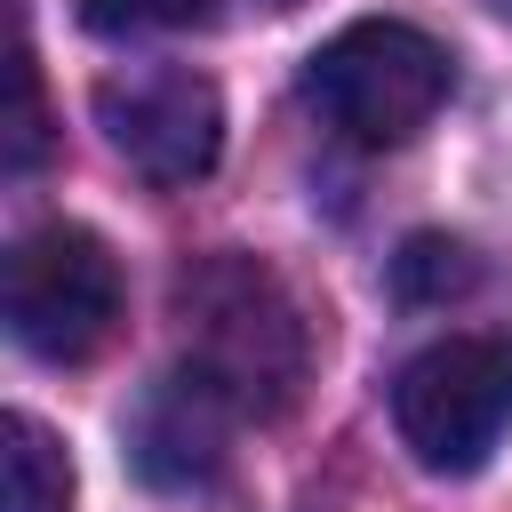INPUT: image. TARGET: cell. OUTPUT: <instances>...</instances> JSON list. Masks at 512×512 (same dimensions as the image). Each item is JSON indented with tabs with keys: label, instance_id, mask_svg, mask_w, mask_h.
I'll list each match as a JSON object with an SVG mask.
<instances>
[{
	"label": "cell",
	"instance_id": "6da1fadb",
	"mask_svg": "<svg viewBox=\"0 0 512 512\" xmlns=\"http://www.w3.org/2000/svg\"><path fill=\"white\" fill-rule=\"evenodd\" d=\"M176 320L192 336V368L224 384L240 416H288L312 376V336L288 288L256 256H200L176 280Z\"/></svg>",
	"mask_w": 512,
	"mask_h": 512
},
{
	"label": "cell",
	"instance_id": "7a4b0ae2",
	"mask_svg": "<svg viewBox=\"0 0 512 512\" xmlns=\"http://www.w3.org/2000/svg\"><path fill=\"white\" fill-rule=\"evenodd\" d=\"M448 88H456L448 48L400 16H360L336 40H320L304 64V96L352 144H408L448 104Z\"/></svg>",
	"mask_w": 512,
	"mask_h": 512
},
{
	"label": "cell",
	"instance_id": "3957f363",
	"mask_svg": "<svg viewBox=\"0 0 512 512\" xmlns=\"http://www.w3.org/2000/svg\"><path fill=\"white\" fill-rule=\"evenodd\" d=\"M392 424L424 472H440V480L480 472L512 432V336L424 344L392 384Z\"/></svg>",
	"mask_w": 512,
	"mask_h": 512
},
{
	"label": "cell",
	"instance_id": "277c9868",
	"mask_svg": "<svg viewBox=\"0 0 512 512\" xmlns=\"http://www.w3.org/2000/svg\"><path fill=\"white\" fill-rule=\"evenodd\" d=\"M120 320V264L88 224H40L8 256V336L32 360H88Z\"/></svg>",
	"mask_w": 512,
	"mask_h": 512
},
{
	"label": "cell",
	"instance_id": "5b68a950",
	"mask_svg": "<svg viewBox=\"0 0 512 512\" xmlns=\"http://www.w3.org/2000/svg\"><path fill=\"white\" fill-rule=\"evenodd\" d=\"M96 120L112 136V152L144 176V184H192L216 168L224 144V104L200 72H136V80H104L96 88Z\"/></svg>",
	"mask_w": 512,
	"mask_h": 512
},
{
	"label": "cell",
	"instance_id": "8992f818",
	"mask_svg": "<svg viewBox=\"0 0 512 512\" xmlns=\"http://www.w3.org/2000/svg\"><path fill=\"white\" fill-rule=\"evenodd\" d=\"M232 416H240V408L224 400V384L184 360L176 376H160V384L136 400V416H128V456H136V472H144L152 488H200V480H216V464H224Z\"/></svg>",
	"mask_w": 512,
	"mask_h": 512
},
{
	"label": "cell",
	"instance_id": "52a82bcc",
	"mask_svg": "<svg viewBox=\"0 0 512 512\" xmlns=\"http://www.w3.org/2000/svg\"><path fill=\"white\" fill-rule=\"evenodd\" d=\"M0 512H72V456L24 408L0 416Z\"/></svg>",
	"mask_w": 512,
	"mask_h": 512
},
{
	"label": "cell",
	"instance_id": "ba28073f",
	"mask_svg": "<svg viewBox=\"0 0 512 512\" xmlns=\"http://www.w3.org/2000/svg\"><path fill=\"white\" fill-rule=\"evenodd\" d=\"M472 280H480L472 248L448 240V232H416V240L392 256V288H400V304H448V296H464Z\"/></svg>",
	"mask_w": 512,
	"mask_h": 512
},
{
	"label": "cell",
	"instance_id": "9c48e42d",
	"mask_svg": "<svg viewBox=\"0 0 512 512\" xmlns=\"http://www.w3.org/2000/svg\"><path fill=\"white\" fill-rule=\"evenodd\" d=\"M216 0H80V24L104 32V40H128V32H192L208 24Z\"/></svg>",
	"mask_w": 512,
	"mask_h": 512
},
{
	"label": "cell",
	"instance_id": "30bf717a",
	"mask_svg": "<svg viewBox=\"0 0 512 512\" xmlns=\"http://www.w3.org/2000/svg\"><path fill=\"white\" fill-rule=\"evenodd\" d=\"M40 152H48L40 64H32V48H16V56H8V168L24 176V168H40Z\"/></svg>",
	"mask_w": 512,
	"mask_h": 512
},
{
	"label": "cell",
	"instance_id": "8fae6325",
	"mask_svg": "<svg viewBox=\"0 0 512 512\" xmlns=\"http://www.w3.org/2000/svg\"><path fill=\"white\" fill-rule=\"evenodd\" d=\"M496 8H512V0H496Z\"/></svg>",
	"mask_w": 512,
	"mask_h": 512
}]
</instances>
